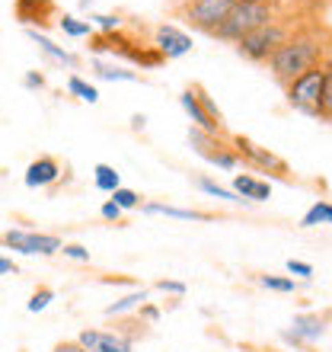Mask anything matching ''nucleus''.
Segmentation results:
<instances>
[{
  "label": "nucleus",
  "mask_w": 332,
  "mask_h": 352,
  "mask_svg": "<svg viewBox=\"0 0 332 352\" xmlns=\"http://www.w3.org/2000/svg\"><path fill=\"white\" fill-rule=\"evenodd\" d=\"M278 7H281V0H256V3H233L227 19L221 23V29L214 32V38H221V42H240L243 36L249 32H256L259 26H265L268 19H275Z\"/></svg>",
  "instance_id": "obj_2"
},
{
  "label": "nucleus",
  "mask_w": 332,
  "mask_h": 352,
  "mask_svg": "<svg viewBox=\"0 0 332 352\" xmlns=\"http://www.w3.org/2000/svg\"><path fill=\"white\" fill-rule=\"evenodd\" d=\"M141 301H144V292H134V295L121 298V301H115V305H112V307H106V314H109V317H115V314H125V311H131V307H138Z\"/></svg>",
  "instance_id": "obj_22"
},
{
  "label": "nucleus",
  "mask_w": 332,
  "mask_h": 352,
  "mask_svg": "<svg viewBox=\"0 0 332 352\" xmlns=\"http://www.w3.org/2000/svg\"><path fill=\"white\" fill-rule=\"evenodd\" d=\"M323 333H326V320H320L316 314H310V317H294V336L320 340Z\"/></svg>",
  "instance_id": "obj_15"
},
{
  "label": "nucleus",
  "mask_w": 332,
  "mask_h": 352,
  "mask_svg": "<svg viewBox=\"0 0 332 352\" xmlns=\"http://www.w3.org/2000/svg\"><path fill=\"white\" fill-rule=\"evenodd\" d=\"M42 84H45V77L42 74H29L26 77V87H42Z\"/></svg>",
  "instance_id": "obj_35"
},
{
  "label": "nucleus",
  "mask_w": 332,
  "mask_h": 352,
  "mask_svg": "<svg viewBox=\"0 0 332 352\" xmlns=\"http://www.w3.org/2000/svg\"><path fill=\"white\" fill-rule=\"evenodd\" d=\"M323 61H329V23H326V16L316 13L291 32V38L268 58L265 65L278 84L287 87L304 71L323 65Z\"/></svg>",
  "instance_id": "obj_1"
},
{
  "label": "nucleus",
  "mask_w": 332,
  "mask_h": 352,
  "mask_svg": "<svg viewBox=\"0 0 332 352\" xmlns=\"http://www.w3.org/2000/svg\"><path fill=\"white\" fill-rule=\"evenodd\" d=\"M233 192L243 195V202H265V199H272V186L249 173H237L233 176Z\"/></svg>",
  "instance_id": "obj_12"
},
{
  "label": "nucleus",
  "mask_w": 332,
  "mask_h": 352,
  "mask_svg": "<svg viewBox=\"0 0 332 352\" xmlns=\"http://www.w3.org/2000/svg\"><path fill=\"white\" fill-rule=\"evenodd\" d=\"M102 218H106V221H119V218H121V208L115 202H106V205H102Z\"/></svg>",
  "instance_id": "obj_31"
},
{
  "label": "nucleus",
  "mask_w": 332,
  "mask_h": 352,
  "mask_svg": "<svg viewBox=\"0 0 332 352\" xmlns=\"http://www.w3.org/2000/svg\"><path fill=\"white\" fill-rule=\"evenodd\" d=\"M51 298H55V292H51V288H38L36 295H32V301H29V311H45Z\"/></svg>",
  "instance_id": "obj_27"
},
{
  "label": "nucleus",
  "mask_w": 332,
  "mask_h": 352,
  "mask_svg": "<svg viewBox=\"0 0 332 352\" xmlns=\"http://www.w3.org/2000/svg\"><path fill=\"white\" fill-rule=\"evenodd\" d=\"M316 119H320V122H329V119H332V74L326 77L323 90H320V102H316Z\"/></svg>",
  "instance_id": "obj_17"
},
{
  "label": "nucleus",
  "mask_w": 332,
  "mask_h": 352,
  "mask_svg": "<svg viewBox=\"0 0 332 352\" xmlns=\"http://www.w3.org/2000/svg\"><path fill=\"white\" fill-rule=\"evenodd\" d=\"M58 7L55 0H16V19L26 26H48V19H55Z\"/></svg>",
  "instance_id": "obj_11"
},
{
  "label": "nucleus",
  "mask_w": 332,
  "mask_h": 352,
  "mask_svg": "<svg viewBox=\"0 0 332 352\" xmlns=\"http://www.w3.org/2000/svg\"><path fill=\"white\" fill-rule=\"evenodd\" d=\"M96 189H102V192H115V189H119V173H115L109 164H99V167H96Z\"/></svg>",
  "instance_id": "obj_16"
},
{
  "label": "nucleus",
  "mask_w": 332,
  "mask_h": 352,
  "mask_svg": "<svg viewBox=\"0 0 332 352\" xmlns=\"http://www.w3.org/2000/svg\"><path fill=\"white\" fill-rule=\"evenodd\" d=\"M332 218V208H329V202H316L310 212L304 214V228H313V224H326Z\"/></svg>",
  "instance_id": "obj_18"
},
{
  "label": "nucleus",
  "mask_w": 332,
  "mask_h": 352,
  "mask_svg": "<svg viewBox=\"0 0 332 352\" xmlns=\"http://www.w3.org/2000/svg\"><path fill=\"white\" fill-rule=\"evenodd\" d=\"M189 141H192V148L198 157H204L208 164L221 170H237L240 167V160L233 154V144L230 138H217V135H208V131H189Z\"/></svg>",
  "instance_id": "obj_7"
},
{
  "label": "nucleus",
  "mask_w": 332,
  "mask_h": 352,
  "mask_svg": "<svg viewBox=\"0 0 332 352\" xmlns=\"http://www.w3.org/2000/svg\"><path fill=\"white\" fill-rule=\"evenodd\" d=\"M112 202H115L121 212H125V208H138V205H141V195L131 192V189H121V186H119V189L112 192Z\"/></svg>",
  "instance_id": "obj_23"
},
{
  "label": "nucleus",
  "mask_w": 332,
  "mask_h": 352,
  "mask_svg": "<svg viewBox=\"0 0 332 352\" xmlns=\"http://www.w3.org/2000/svg\"><path fill=\"white\" fill-rule=\"evenodd\" d=\"M7 272H16V266H13V260H3V256H0V276H7Z\"/></svg>",
  "instance_id": "obj_34"
},
{
  "label": "nucleus",
  "mask_w": 332,
  "mask_h": 352,
  "mask_svg": "<svg viewBox=\"0 0 332 352\" xmlns=\"http://www.w3.org/2000/svg\"><path fill=\"white\" fill-rule=\"evenodd\" d=\"M157 288H163V292H176V295H182L185 285H179V282H157Z\"/></svg>",
  "instance_id": "obj_33"
},
{
  "label": "nucleus",
  "mask_w": 332,
  "mask_h": 352,
  "mask_svg": "<svg viewBox=\"0 0 332 352\" xmlns=\"http://www.w3.org/2000/svg\"><path fill=\"white\" fill-rule=\"evenodd\" d=\"M240 3H256V0H240Z\"/></svg>",
  "instance_id": "obj_37"
},
{
  "label": "nucleus",
  "mask_w": 332,
  "mask_h": 352,
  "mask_svg": "<svg viewBox=\"0 0 332 352\" xmlns=\"http://www.w3.org/2000/svg\"><path fill=\"white\" fill-rule=\"evenodd\" d=\"M67 90L77 93V96H80L83 102H96V100H99V93H96V87H90L86 80H80V77H71V80H67Z\"/></svg>",
  "instance_id": "obj_19"
},
{
  "label": "nucleus",
  "mask_w": 332,
  "mask_h": 352,
  "mask_svg": "<svg viewBox=\"0 0 332 352\" xmlns=\"http://www.w3.org/2000/svg\"><path fill=\"white\" fill-rule=\"evenodd\" d=\"M326 77H329V61L304 71L297 80H291V84L285 87L287 102H291L294 109H300V112H307V116L316 119V102H320V90H323Z\"/></svg>",
  "instance_id": "obj_5"
},
{
  "label": "nucleus",
  "mask_w": 332,
  "mask_h": 352,
  "mask_svg": "<svg viewBox=\"0 0 332 352\" xmlns=\"http://www.w3.org/2000/svg\"><path fill=\"white\" fill-rule=\"evenodd\" d=\"M93 71L106 80H138L134 71H121V67H112V65H93Z\"/></svg>",
  "instance_id": "obj_20"
},
{
  "label": "nucleus",
  "mask_w": 332,
  "mask_h": 352,
  "mask_svg": "<svg viewBox=\"0 0 332 352\" xmlns=\"http://www.w3.org/2000/svg\"><path fill=\"white\" fill-rule=\"evenodd\" d=\"M61 29L67 36H90V23H80L74 16H61Z\"/></svg>",
  "instance_id": "obj_25"
},
{
  "label": "nucleus",
  "mask_w": 332,
  "mask_h": 352,
  "mask_svg": "<svg viewBox=\"0 0 332 352\" xmlns=\"http://www.w3.org/2000/svg\"><path fill=\"white\" fill-rule=\"evenodd\" d=\"M230 144H233L237 160H243L246 167H256L259 173H268V176H275V179L291 183V167H287L278 154H272L268 148H262V144H256V141L243 138V135H230Z\"/></svg>",
  "instance_id": "obj_4"
},
{
  "label": "nucleus",
  "mask_w": 332,
  "mask_h": 352,
  "mask_svg": "<svg viewBox=\"0 0 332 352\" xmlns=\"http://www.w3.org/2000/svg\"><path fill=\"white\" fill-rule=\"evenodd\" d=\"M77 343L86 352H131V340L119 333H102V330H83Z\"/></svg>",
  "instance_id": "obj_10"
},
{
  "label": "nucleus",
  "mask_w": 332,
  "mask_h": 352,
  "mask_svg": "<svg viewBox=\"0 0 332 352\" xmlns=\"http://www.w3.org/2000/svg\"><path fill=\"white\" fill-rule=\"evenodd\" d=\"M58 176H61V164L55 157H38L26 170V186H32V189L36 186H51Z\"/></svg>",
  "instance_id": "obj_13"
},
{
  "label": "nucleus",
  "mask_w": 332,
  "mask_h": 352,
  "mask_svg": "<svg viewBox=\"0 0 332 352\" xmlns=\"http://www.w3.org/2000/svg\"><path fill=\"white\" fill-rule=\"evenodd\" d=\"M147 212L169 214V218H211V214H204V212H182V208H169V205H147Z\"/></svg>",
  "instance_id": "obj_24"
},
{
  "label": "nucleus",
  "mask_w": 332,
  "mask_h": 352,
  "mask_svg": "<svg viewBox=\"0 0 332 352\" xmlns=\"http://www.w3.org/2000/svg\"><path fill=\"white\" fill-rule=\"evenodd\" d=\"M185 3H192V0H169V7H173V10H179V7H185Z\"/></svg>",
  "instance_id": "obj_36"
},
{
  "label": "nucleus",
  "mask_w": 332,
  "mask_h": 352,
  "mask_svg": "<svg viewBox=\"0 0 332 352\" xmlns=\"http://www.w3.org/2000/svg\"><path fill=\"white\" fill-rule=\"evenodd\" d=\"M29 38H32V42H36V45L42 48V52H45L48 58H55V61H61V65H67V67H77V58L71 55V52H64V48H58L55 42H51V38L38 36L36 29H29Z\"/></svg>",
  "instance_id": "obj_14"
},
{
  "label": "nucleus",
  "mask_w": 332,
  "mask_h": 352,
  "mask_svg": "<svg viewBox=\"0 0 332 352\" xmlns=\"http://www.w3.org/2000/svg\"><path fill=\"white\" fill-rule=\"evenodd\" d=\"M182 106H185V112L192 116V122H195V129H198V131H208V135H217V138H230L227 122H224L221 109H217V102L208 96V90H204L202 84L185 87Z\"/></svg>",
  "instance_id": "obj_3"
},
{
  "label": "nucleus",
  "mask_w": 332,
  "mask_h": 352,
  "mask_svg": "<svg viewBox=\"0 0 332 352\" xmlns=\"http://www.w3.org/2000/svg\"><path fill=\"white\" fill-rule=\"evenodd\" d=\"M0 243H3V247H10V250L42 253V256L61 250V241H58L55 234H32V231H7L3 237H0Z\"/></svg>",
  "instance_id": "obj_8"
},
{
  "label": "nucleus",
  "mask_w": 332,
  "mask_h": 352,
  "mask_svg": "<svg viewBox=\"0 0 332 352\" xmlns=\"http://www.w3.org/2000/svg\"><path fill=\"white\" fill-rule=\"evenodd\" d=\"M259 285L272 288V292H294V282H291V278H275V276H259Z\"/></svg>",
  "instance_id": "obj_26"
},
{
  "label": "nucleus",
  "mask_w": 332,
  "mask_h": 352,
  "mask_svg": "<svg viewBox=\"0 0 332 352\" xmlns=\"http://www.w3.org/2000/svg\"><path fill=\"white\" fill-rule=\"evenodd\" d=\"M287 272H297V276H313V266L300 260H287Z\"/></svg>",
  "instance_id": "obj_30"
},
{
  "label": "nucleus",
  "mask_w": 332,
  "mask_h": 352,
  "mask_svg": "<svg viewBox=\"0 0 332 352\" xmlns=\"http://www.w3.org/2000/svg\"><path fill=\"white\" fill-rule=\"evenodd\" d=\"M61 250H64V256H71V260H80V263L90 260V250H83L80 243H64Z\"/></svg>",
  "instance_id": "obj_28"
},
{
  "label": "nucleus",
  "mask_w": 332,
  "mask_h": 352,
  "mask_svg": "<svg viewBox=\"0 0 332 352\" xmlns=\"http://www.w3.org/2000/svg\"><path fill=\"white\" fill-rule=\"evenodd\" d=\"M154 48L169 61V58H179V55H185V52H192V38L176 26H157V32H154Z\"/></svg>",
  "instance_id": "obj_9"
},
{
  "label": "nucleus",
  "mask_w": 332,
  "mask_h": 352,
  "mask_svg": "<svg viewBox=\"0 0 332 352\" xmlns=\"http://www.w3.org/2000/svg\"><path fill=\"white\" fill-rule=\"evenodd\" d=\"M198 189H204V192H211V195H217V199H227V202H243V199H237V192L233 189H224V186H217V183H211V179H198Z\"/></svg>",
  "instance_id": "obj_21"
},
{
  "label": "nucleus",
  "mask_w": 332,
  "mask_h": 352,
  "mask_svg": "<svg viewBox=\"0 0 332 352\" xmlns=\"http://www.w3.org/2000/svg\"><path fill=\"white\" fill-rule=\"evenodd\" d=\"M233 3H237V0H192V3L173 10V13L179 19H185L192 29L204 32V36H214V32L221 29V23L227 19Z\"/></svg>",
  "instance_id": "obj_6"
},
{
  "label": "nucleus",
  "mask_w": 332,
  "mask_h": 352,
  "mask_svg": "<svg viewBox=\"0 0 332 352\" xmlns=\"http://www.w3.org/2000/svg\"><path fill=\"white\" fill-rule=\"evenodd\" d=\"M55 352H86V349H83L80 343H71V340H67V343H58Z\"/></svg>",
  "instance_id": "obj_32"
},
{
  "label": "nucleus",
  "mask_w": 332,
  "mask_h": 352,
  "mask_svg": "<svg viewBox=\"0 0 332 352\" xmlns=\"http://www.w3.org/2000/svg\"><path fill=\"white\" fill-rule=\"evenodd\" d=\"M93 23L102 29V32H112V29H119L121 26V19L119 16H93Z\"/></svg>",
  "instance_id": "obj_29"
}]
</instances>
